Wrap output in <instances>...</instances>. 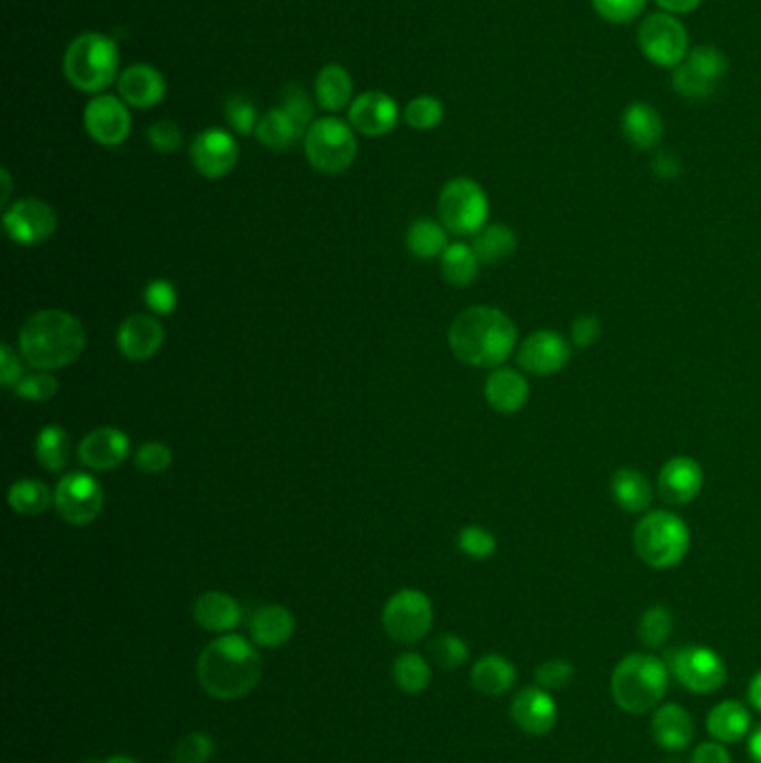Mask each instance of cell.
I'll return each instance as SVG.
<instances>
[{"instance_id":"obj_5","label":"cell","mask_w":761,"mask_h":763,"mask_svg":"<svg viewBox=\"0 0 761 763\" xmlns=\"http://www.w3.org/2000/svg\"><path fill=\"white\" fill-rule=\"evenodd\" d=\"M63 71L76 90L103 95L119 81V47L101 32H86L67 45Z\"/></svg>"},{"instance_id":"obj_59","label":"cell","mask_w":761,"mask_h":763,"mask_svg":"<svg viewBox=\"0 0 761 763\" xmlns=\"http://www.w3.org/2000/svg\"><path fill=\"white\" fill-rule=\"evenodd\" d=\"M748 754L752 759V763H761V723L754 726L750 730V737H748Z\"/></svg>"},{"instance_id":"obj_18","label":"cell","mask_w":761,"mask_h":763,"mask_svg":"<svg viewBox=\"0 0 761 763\" xmlns=\"http://www.w3.org/2000/svg\"><path fill=\"white\" fill-rule=\"evenodd\" d=\"M509 715L525 734L545 737L556 728L559 706L550 690L531 685V688H525L514 697Z\"/></svg>"},{"instance_id":"obj_30","label":"cell","mask_w":761,"mask_h":763,"mask_svg":"<svg viewBox=\"0 0 761 763\" xmlns=\"http://www.w3.org/2000/svg\"><path fill=\"white\" fill-rule=\"evenodd\" d=\"M516 683V667L503 654H487L472 667V685L485 697H500Z\"/></svg>"},{"instance_id":"obj_8","label":"cell","mask_w":761,"mask_h":763,"mask_svg":"<svg viewBox=\"0 0 761 763\" xmlns=\"http://www.w3.org/2000/svg\"><path fill=\"white\" fill-rule=\"evenodd\" d=\"M304 150L311 166L322 175H342L346 173L357 157V139L353 125L327 117L313 121L307 136H304Z\"/></svg>"},{"instance_id":"obj_52","label":"cell","mask_w":761,"mask_h":763,"mask_svg":"<svg viewBox=\"0 0 761 763\" xmlns=\"http://www.w3.org/2000/svg\"><path fill=\"white\" fill-rule=\"evenodd\" d=\"M279 106L286 108L288 114L297 123H301L304 128H307V132H309V128L313 125V101H311V97L307 92H301L297 88H288L284 92V101Z\"/></svg>"},{"instance_id":"obj_17","label":"cell","mask_w":761,"mask_h":763,"mask_svg":"<svg viewBox=\"0 0 761 763\" xmlns=\"http://www.w3.org/2000/svg\"><path fill=\"white\" fill-rule=\"evenodd\" d=\"M86 132L106 147L121 145L132 132V117L125 101L112 95L95 97L84 112Z\"/></svg>"},{"instance_id":"obj_57","label":"cell","mask_w":761,"mask_h":763,"mask_svg":"<svg viewBox=\"0 0 761 763\" xmlns=\"http://www.w3.org/2000/svg\"><path fill=\"white\" fill-rule=\"evenodd\" d=\"M654 3L661 8V12L681 16V14L695 12L704 3V0H654Z\"/></svg>"},{"instance_id":"obj_44","label":"cell","mask_w":761,"mask_h":763,"mask_svg":"<svg viewBox=\"0 0 761 763\" xmlns=\"http://www.w3.org/2000/svg\"><path fill=\"white\" fill-rule=\"evenodd\" d=\"M429 652L435 659V663L444 670H459L470 659V645L465 643V639L455 637V634H440L431 643Z\"/></svg>"},{"instance_id":"obj_9","label":"cell","mask_w":761,"mask_h":763,"mask_svg":"<svg viewBox=\"0 0 761 763\" xmlns=\"http://www.w3.org/2000/svg\"><path fill=\"white\" fill-rule=\"evenodd\" d=\"M637 43L650 63L665 69L679 67L691 52L686 25L668 12L648 14L639 25Z\"/></svg>"},{"instance_id":"obj_43","label":"cell","mask_w":761,"mask_h":763,"mask_svg":"<svg viewBox=\"0 0 761 763\" xmlns=\"http://www.w3.org/2000/svg\"><path fill=\"white\" fill-rule=\"evenodd\" d=\"M459 548L465 556L474 559V561H487L496 554V537L492 531H487L485 527L478 524H467L461 529L459 533Z\"/></svg>"},{"instance_id":"obj_32","label":"cell","mask_w":761,"mask_h":763,"mask_svg":"<svg viewBox=\"0 0 761 763\" xmlns=\"http://www.w3.org/2000/svg\"><path fill=\"white\" fill-rule=\"evenodd\" d=\"M351 97H353V79L342 65L331 63L320 69L316 79V99L322 110L340 112L353 103Z\"/></svg>"},{"instance_id":"obj_31","label":"cell","mask_w":761,"mask_h":763,"mask_svg":"<svg viewBox=\"0 0 761 763\" xmlns=\"http://www.w3.org/2000/svg\"><path fill=\"white\" fill-rule=\"evenodd\" d=\"M610 494L619 509L626 513H648L652 505V485L650 480L630 467L615 472L610 480Z\"/></svg>"},{"instance_id":"obj_24","label":"cell","mask_w":761,"mask_h":763,"mask_svg":"<svg viewBox=\"0 0 761 763\" xmlns=\"http://www.w3.org/2000/svg\"><path fill=\"white\" fill-rule=\"evenodd\" d=\"M650 734L659 748L668 752H681L693 743L695 721L683 706L663 704L652 715Z\"/></svg>"},{"instance_id":"obj_25","label":"cell","mask_w":761,"mask_h":763,"mask_svg":"<svg viewBox=\"0 0 761 763\" xmlns=\"http://www.w3.org/2000/svg\"><path fill=\"white\" fill-rule=\"evenodd\" d=\"M192 617L199 628L208 632L231 634L235 628H240L244 612L242 605L225 591H206L197 598L192 607Z\"/></svg>"},{"instance_id":"obj_12","label":"cell","mask_w":761,"mask_h":763,"mask_svg":"<svg viewBox=\"0 0 761 763\" xmlns=\"http://www.w3.org/2000/svg\"><path fill=\"white\" fill-rule=\"evenodd\" d=\"M385 632L402 643L411 645L422 641L433 626V602L420 589L396 591L383 609Z\"/></svg>"},{"instance_id":"obj_61","label":"cell","mask_w":761,"mask_h":763,"mask_svg":"<svg viewBox=\"0 0 761 763\" xmlns=\"http://www.w3.org/2000/svg\"><path fill=\"white\" fill-rule=\"evenodd\" d=\"M101 763H139V761L134 756H128V754H114V756H110V759H106Z\"/></svg>"},{"instance_id":"obj_6","label":"cell","mask_w":761,"mask_h":763,"mask_svg":"<svg viewBox=\"0 0 761 763\" xmlns=\"http://www.w3.org/2000/svg\"><path fill=\"white\" fill-rule=\"evenodd\" d=\"M632 543L637 556L652 570H670L686 559L691 529L672 511H648L635 527Z\"/></svg>"},{"instance_id":"obj_36","label":"cell","mask_w":761,"mask_h":763,"mask_svg":"<svg viewBox=\"0 0 761 763\" xmlns=\"http://www.w3.org/2000/svg\"><path fill=\"white\" fill-rule=\"evenodd\" d=\"M36 463L49 472L60 474L69 463V435L58 424H47L38 431L36 444H34Z\"/></svg>"},{"instance_id":"obj_4","label":"cell","mask_w":761,"mask_h":763,"mask_svg":"<svg viewBox=\"0 0 761 763\" xmlns=\"http://www.w3.org/2000/svg\"><path fill=\"white\" fill-rule=\"evenodd\" d=\"M670 667L652 654L624 656L610 676L613 701L628 715H646L654 710L668 690Z\"/></svg>"},{"instance_id":"obj_41","label":"cell","mask_w":761,"mask_h":763,"mask_svg":"<svg viewBox=\"0 0 761 763\" xmlns=\"http://www.w3.org/2000/svg\"><path fill=\"white\" fill-rule=\"evenodd\" d=\"M592 8L607 23L628 25L646 12L648 0H592Z\"/></svg>"},{"instance_id":"obj_29","label":"cell","mask_w":761,"mask_h":763,"mask_svg":"<svg viewBox=\"0 0 761 763\" xmlns=\"http://www.w3.org/2000/svg\"><path fill=\"white\" fill-rule=\"evenodd\" d=\"M708 734L719 743H737L752 730V717L748 708L739 701L717 704L706 719Z\"/></svg>"},{"instance_id":"obj_37","label":"cell","mask_w":761,"mask_h":763,"mask_svg":"<svg viewBox=\"0 0 761 763\" xmlns=\"http://www.w3.org/2000/svg\"><path fill=\"white\" fill-rule=\"evenodd\" d=\"M446 228L433 219H418L409 225L407 231V248L418 259H435L442 257V253L449 246Z\"/></svg>"},{"instance_id":"obj_53","label":"cell","mask_w":761,"mask_h":763,"mask_svg":"<svg viewBox=\"0 0 761 763\" xmlns=\"http://www.w3.org/2000/svg\"><path fill=\"white\" fill-rule=\"evenodd\" d=\"M23 377H25L23 357H19V353L10 344L0 346V382H3V387L16 389V385Z\"/></svg>"},{"instance_id":"obj_35","label":"cell","mask_w":761,"mask_h":763,"mask_svg":"<svg viewBox=\"0 0 761 763\" xmlns=\"http://www.w3.org/2000/svg\"><path fill=\"white\" fill-rule=\"evenodd\" d=\"M481 259L474 253L472 244L465 242H455L449 244L446 251L440 257V270L442 277L451 284V286H470L476 281L478 270H481Z\"/></svg>"},{"instance_id":"obj_50","label":"cell","mask_w":761,"mask_h":763,"mask_svg":"<svg viewBox=\"0 0 761 763\" xmlns=\"http://www.w3.org/2000/svg\"><path fill=\"white\" fill-rule=\"evenodd\" d=\"M214 754V741L203 732H190L175 745L177 763H208Z\"/></svg>"},{"instance_id":"obj_20","label":"cell","mask_w":761,"mask_h":763,"mask_svg":"<svg viewBox=\"0 0 761 763\" xmlns=\"http://www.w3.org/2000/svg\"><path fill=\"white\" fill-rule=\"evenodd\" d=\"M166 342L162 322L145 313H134L121 322L117 331L119 353L130 362H145L155 357Z\"/></svg>"},{"instance_id":"obj_51","label":"cell","mask_w":761,"mask_h":763,"mask_svg":"<svg viewBox=\"0 0 761 763\" xmlns=\"http://www.w3.org/2000/svg\"><path fill=\"white\" fill-rule=\"evenodd\" d=\"M147 141L157 152L170 155V152L179 150V145L184 141V134H181V130L173 121H159L155 125H150Z\"/></svg>"},{"instance_id":"obj_55","label":"cell","mask_w":761,"mask_h":763,"mask_svg":"<svg viewBox=\"0 0 761 763\" xmlns=\"http://www.w3.org/2000/svg\"><path fill=\"white\" fill-rule=\"evenodd\" d=\"M691 763H732V756H730L726 743L706 741L693 750Z\"/></svg>"},{"instance_id":"obj_7","label":"cell","mask_w":761,"mask_h":763,"mask_svg":"<svg viewBox=\"0 0 761 763\" xmlns=\"http://www.w3.org/2000/svg\"><path fill=\"white\" fill-rule=\"evenodd\" d=\"M440 223L451 235L474 237L487 225L489 197L483 186L470 177L446 181L438 197Z\"/></svg>"},{"instance_id":"obj_45","label":"cell","mask_w":761,"mask_h":763,"mask_svg":"<svg viewBox=\"0 0 761 763\" xmlns=\"http://www.w3.org/2000/svg\"><path fill=\"white\" fill-rule=\"evenodd\" d=\"M134 463L147 476L166 474L173 467V449L164 442H157V440L145 442L134 453Z\"/></svg>"},{"instance_id":"obj_15","label":"cell","mask_w":761,"mask_h":763,"mask_svg":"<svg viewBox=\"0 0 761 763\" xmlns=\"http://www.w3.org/2000/svg\"><path fill=\"white\" fill-rule=\"evenodd\" d=\"M240 159V145L231 132L208 128L190 143V162L206 179H221L231 175Z\"/></svg>"},{"instance_id":"obj_60","label":"cell","mask_w":761,"mask_h":763,"mask_svg":"<svg viewBox=\"0 0 761 763\" xmlns=\"http://www.w3.org/2000/svg\"><path fill=\"white\" fill-rule=\"evenodd\" d=\"M0 179H3V206H8L10 192H12V179H10V173L5 168L0 170Z\"/></svg>"},{"instance_id":"obj_34","label":"cell","mask_w":761,"mask_h":763,"mask_svg":"<svg viewBox=\"0 0 761 763\" xmlns=\"http://www.w3.org/2000/svg\"><path fill=\"white\" fill-rule=\"evenodd\" d=\"M472 248L483 266H492L509 259L518 248V240L509 225L487 223L478 235H474Z\"/></svg>"},{"instance_id":"obj_56","label":"cell","mask_w":761,"mask_h":763,"mask_svg":"<svg viewBox=\"0 0 761 763\" xmlns=\"http://www.w3.org/2000/svg\"><path fill=\"white\" fill-rule=\"evenodd\" d=\"M652 170L661 179H676L681 173V162L674 152H659L652 162Z\"/></svg>"},{"instance_id":"obj_2","label":"cell","mask_w":761,"mask_h":763,"mask_svg":"<svg viewBox=\"0 0 761 763\" xmlns=\"http://www.w3.org/2000/svg\"><path fill=\"white\" fill-rule=\"evenodd\" d=\"M518 342L516 324L496 307L465 309L451 322L449 346L463 364L498 368L514 353Z\"/></svg>"},{"instance_id":"obj_16","label":"cell","mask_w":761,"mask_h":763,"mask_svg":"<svg viewBox=\"0 0 761 763\" xmlns=\"http://www.w3.org/2000/svg\"><path fill=\"white\" fill-rule=\"evenodd\" d=\"M570 357H572L570 342L561 333L550 329H541L527 335L516 353L520 368L539 377H548L563 371Z\"/></svg>"},{"instance_id":"obj_28","label":"cell","mask_w":761,"mask_h":763,"mask_svg":"<svg viewBox=\"0 0 761 763\" xmlns=\"http://www.w3.org/2000/svg\"><path fill=\"white\" fill-rule=\"evenodd\" d=\"M621 130L626 141L637 150H654L663 141V119L646 101H635L624 110Z\"/></svg>"},{"instance_id":"obj_54","label":"cell","mask_w":761,"mask_h":763,"mask_svg":"<svg viewBox=\"0 0 761 763\" xmlns=\"http://www.w3.org/2000/svg\"><path fill=\"white\" fill-rule=\"evenodd\" d=\"M572 346L589 349L600 338V322L594 316H578L570 329Z\"/></svg>"},{"instance_id":"obj_42","label":"cell","mask_w":761,"mask_h":763,"mask_svg":"<svg viewBox=\"0 0 761 763\" xmlns=\"http://www.w3.org/2000/svg\"><path fill=\"white\" fill-rule=\"evenodd\" d=\"M444 119V106L435 97H418L405 108V121L413 130H433Z\"/></svg>"},{"instance_id":"obj_1","label":"cell","mask_w":761,"mask_h":763,"mask_svg":"<svg viewBox=\"0 0 761 763\" xmlns=\"http://www.w3.org/2000/svg\"><path fill=\"white\" fill-rule=\"evenodd\" d=\"M197 676L212 699L235 701L260 683L262 656L244 637L223 634L203 648L197 661Z\"/></svg>"},{"instance_id":"obj_14","label":"cell","mask_w":761,"mask_h":763,"mask_svg":"<svg viewBox=\"0 0 761 763\" xmlns=\"http://www.w3.org/2000/svg\"><path fill=\"white\" fill-rule=\"evenodd\" d=\"M3 225L10 240L19 246H38L56 233V212L43 199H19L3 214Z\"/></svg>"},{"instance_id":"obj_47","label":"cell","mask_w":761,"mask_h":763,"mask_svg":"<svg viewBox=\"0 0 761 763\" xmlns=\"http://www.w3.org/2000/svg\"><path fill=\"white\" fill-rule=\"evenodd\" d=\"M576 670L565 659H552L534 670V683L543 690H563L572 683Z\"/></svg>"},{"instance_id":"obj_58","label":"cell","mask_w":761,"mask_h":763,"mask_svg":"<svg viewBox=\"0 0 761 763\" xmlns=\"http://www.w3.org/2000/svg\"><path fill=\"white\" fill-rule=\"evenodd\" d=\"M748 701L757 712H761V670L748 683Z\"/></svg>"},{"instance_id":"obj_11","label":"cell","mask_w":761,"mask_h":763,"mask_svg":"<svg viewBox=\"0 0 761 763\" xmlns=\"http://www.w3.org/2000/svg\"><path fill=\"white\" fill-rule=\"evenodd\" d=\"M668 667L672 676L693 695L717 693L728 678L724 659L704 645H688L668 652Z\"/></svg>"},{"instance_id":"obj_13","label":"cell","mask_w":761,"mask_h":763,"mask_svg":"<svg viewBox=\"0 0 761 763\" xmlns=\"http://www.w3.org/2000/svg\"><path fill=\"white\" fill-rule=\"evenodd\" d=\"M106 505L101 483L86 472H69L54 489V509L71 527L92 524Z\"/></svg>"},{"instance_id":"obj_48","label":"cell","mask_w":761,"mask_h":763,"mask_svg":"<svg viewBox=\"0 0 761 763\" xmlns=\"http://www.w3.org/2000/svg\"><path fill=\"white\" fill-rule=\"evenodd\" d=\"M143 299L147 303V309L155 316H170L177 309V288L168 281V279H152L145 290H143Z\"/></svg>"},{"instance_id":"obj_40","label":"cell","mask_w":761,"mask_h":763,"mask_svg":"<svg viewBox=\"0 0 761 763\" xmlns=\"http://www.w3.org/2000/svg\"><path fill=\"white\" fill-rule=\"evenodd\" d=\"M672 630H674V617H672L670 609L665 605H650L639 619L637 637H639L643 648L657 650V648L665 645Z\"/></svg>"},{"instance_id":"obj_49","label":"cell","mask_w":761,"mask_h":763,"mask_svg":"<svg viewBox=\"0 0 761 763\" xmlns=\"http://www.w3.org/2000/svg\"><path fill=\"white\" fill-rule=\"evenodd\" d=\"M225 121L235 132L246 136V134L255 132L260 125L257 108L246 97H231L225 103Z\"/></svg>"},{"instance_id":"obj_26","label":"cell","mask_w":761,"mask_h":763,"mask_svg":"<svg viewBox=\"0 0 761 763\" xmlns=\"http://www.w3.org/2000/svg\"><path fill=\"white\" fill-rule=\"evenodd\" d=\"M485 400L498 413H518L529 400V382L520 371L498 366L485 382Z\"/></svg>"},{"instance_id":"obj_62","label":"cell","mask_w":761,"mask_h":763,"mask_svg":"<svg viewBox=\"0 0 761 763\" xmlns=\"http://www.w3.org/2000/svg\"><path fill=\"white\" fill-rule=\"evenodd\" d=\"M84 763H101V761H97V759H90V761H84Z\"/></svg>"},{"instance_id":"obj_10","label":"cell","mask_w":761,"mask_h":763,"mask_svg":"<svg viewBox=\"0 0 761 763\" xmlns=\"http://www.w3.org/2000/svg\"><path fill=\"white\" fill-rule=\"evenodd\" d=\"M726 74L728 56L715 45H699L688 52L679 67H674L672 88L683 99H708L717 92Z\"/></svg>"},{"instance_id":"obj_21","label":"cell","mask_w":761,"mask_h":763,"mask_svg":"<svg viewBox=\"0 0 761 763\" xmlns=\"http://www.w3.org/2000/svg\"><path fill=\"white\" fill-rule=\"evenodd\" d=\"M130 455V438L117 427H99L79 444V461L92 472H112Z\"/></svg>"},{"instance_id":"obj_22","label":"cell","mask_w":761,"mask_h":763,"mask_svg":"<svg viewBox=\"0 0 761 763\" xmlns=\"http://www.w3.org/2000/svg\"><path fill=\"white\" fill-rule=\"evenodd\" d=\"M400 110L385 92H364L349 108V123L364 136H385L396 130Z\"/></svg>"},{"instance_id":"obj_39","label":"cell","mask_w":761,"mask_h":763,"mask_svg":"<svg viewBox=\"0 0 761 763\" xmlns=\"http://www.w3.org/2000/svg\"><path fill=\"white\" fill-rule=\"evenodd\" d=\"M394 681L405 695H420L431 683V667L418 652H405L394 663Z\"/></svg>"},{"instance_id":"obj_27","label":"cell","mask_w":761,"mask_h":763,"mask_svg":"<svg viewBox=\"0 0 761 763\" xmlns=\"http://www.w3.org/2000/svg\"><path fill=\"white\" fill-rule=\"evenodd\" d=\"M295 617L284 605H264L251 619V637L260 648H282L295 634Z\"/></svg>"},{"instance_id":"obj_3","label":"cell","mask_w":761,"mask_h":763,"mask_svg":"<svg viewBox=\"0 0 761 763\" xmlns=\"http://www.w3.org/2000/svg\"><path fill=\"white\" fill-rule=\"evenodd\" d=\"M88 333L81 320L60 311L45 309L34 313L19 333L21 357L36 371H58L79 360L86 351Z\"/></svg>"},{"instance_id":"obj_19","label":"cell","mask_w":761,"mask_h":763,"mask_svg":"<svg viewBox=\"0 0 761 763\" xmlns=\"http://www.w3.org/2000/svg\"><path fill=\"white\" fill-rule=\"evenodd\" d=\"M657 489L665 505H688L704 489V469L691 455H674L661 467Z\"/></svg>"},{"instance_id":"obj_38","label":"cell","mask_w":761,"mask_h":763,"mask_svg":"<svg viewBox=\"0 0 761 763\" xmlns=\"http://www.w3.org/2000/svg\"><path fill=\"white\" fill-rule=\"evenodd\" d=\"M8 502L21 516H41L54 505V491L43 480L23 478L10 487Z\"/></svg>"},{"instance_id":"obj_23","label":"cell","mask_w":761,"mask_h":763,"mask_svg":"<svg viewBox=\"0 0 761 763\" xmlns=\"http://www.w3.org/2000/svg\"><path fill=\"white\" fill-rule=\"evenodd\" d=\"M119 97L132 108H155L166 97L164 74L147 63H136L119 74Z\"/></svg>"},{"instance_id":"obj_46","label":"cell","mask_w":761,"mask_h":763,"mask_svg":"<svg viewBox=\"0 0 761 763\" xmlns=\"http://www.w3.org/2000/svg\"><path fill=\"white\" fill-rule=\"evenodd\" d=\"M14 394L27 402H45L58 394V379L49 371H38L25 375L16 385Z\"/></svg>"},{"instance_id":"obj_33","label":"cell","mask_w":761,"mask_h":763,"mask_svg":"<svg viewBox=\"0 0 761 763\" xmlns=\"http://www.w3.org/2000/svg\"><path fill=\"white\" fill-rule=\"evenodd\" d=\"M262 145L271 150H288L293 147L301 136H307V128L297 123L286 108H273L268 114L260 119V125L255 130Z\"/></svg>"}]
</instances>
